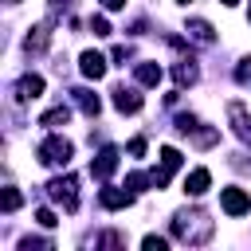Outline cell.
Instances as JSON below:
<instances>
[{
  "label": "cell",
  "mask_w": 251,
  "mask_h": 251,
  "mask_svg": "<svg viewBox=\"0 0 251 251\" xmlns=\"http://www.w3.org/2000/svg\"><path fill=\"white\" fill-rule=\"evenodd\" d=\"M75 188H78L75 176H55V180L47 184V196H51L55 204H63L67 212H75V208H78V192H75Z\"/></svg>",
  "instance_id": "1"
},
{
  "label": "cell",
  "mask_w": 251,
  "mask_h": 251,
  "mask_svg": "<svg viewBox=\"0 0 251 251\" xmlns=\"http://www.w3.org/2000/svg\"><path fill=\"white\" fill-rule=\"evenodd\" d=\"M71 153H75V149H71V141H67V137H59V133H55V137H47V141L39 145V161H43V165H51V169H55V165H67V161H71Z\"/></svg>",
  "instance_id": "2"
},
{
  "label": "cell",
  "mask_w": 251,
  "mask_h": 251,
  "mask_svg": "<svg viewBox=\"0 0 251 251\" xmlns=\"http://www.w3.org/2000/svg\"><path fill=\"white\" fill-rule=\"evenodd\" d=\"M176 169H180V153H176L173 145H165V149H161V169H153V173H149L153 188H165V184H169V176H173Z\"/></svg>",
  "instance_id": "3"
},
{
  "label": "cell",
  "mask_w": 251,
  "mask_h": 251,
  "mask_svg": "<svg viewBox=\"0 0 251 251\" xmlns=\"http://www.w3.org/2000/svg\"><path fill=\"white\" fill-rule=\"evenodd\" d=\"M220 208H224L227 216H243V212H251V196H247L243 188H224V192H220Z\"/></svg>",
  "instance_id": "4"
},
{
  "label": "cell",
  "mask_w": 251,
  "mask_h": 251,
  "mask_svg": "<svg viewBox=\"0 0 251 251\" xmlns=\"http://www.w3.org/2000/svg\"><path fill=\"white\" fill-rule=\"evenodd\" d=\"M114 169H118V149H114V145H106V149H102V153L90 161V173H94L98 180H106Z\"/></svg>",
  "instance_id": "5"
},
{
  "label": "cell",
  "mask_w": 251,
  "mask_h": 251,
  "mask_svg": "<svg viewBox=\"0 0 251 251\" xmlns=\"http://www.w3.org/2000/svg\"><path fill=\"white\" fill-rule=\"evenodd\" d=\"M98 200H102V208L118 212V208H129V204H133V188H102Z\"/></svg>",
  "instance_id": "6"
},
{
  "label": "cell",
  "mask_w": 251,
  "mask_h": 251,
  "mask_svg": "<svg viewBox=\"0 0 251 251\" xmlns=\"http://www.w3.org/2000/svg\"><path fill=\"white\" fill-rule=\"evenodd\" d=\"M78 71H82L86 78H102V75H106V59H102L98 51H82V55H78Z\"/></svg>",
  "instance_id": "7"
},
{
  "label": "cell",
  "mask_w": 251,
  "mask_h": 251,
  "mask_svg": "<svg viewBox=\"0 0 251 251\" xmlns=\"http://www.w3.org/2000/svg\"><path fill=\"white\" fill-rule=\"evenodd\" d=\"M208 184H212V173H208V169H192V173L184 176V192H188V196H204Z\"/></svg>",
  "instance_id": "8"
},
{
  "label": "cell",
  "mask_w": 251,
  "mask_h": 251,
  "mask_svg": "<svg viewBox=\"0 0 251 251\" xmlns=\"http://www.w3.org/2000/svg\"><path fill=\"white\" fill-rule=\"evenodd\" d=\"M39 94H43V78H39V75H24V78L16 82V98H20V102L39 98Z\"/></svg>",
  "instance_id": "9"
},
{
  "label": "cell",
  "mask_w": 251,
  "mask_h": 251,
  "mask_svg": "<svg viewBox=\"0 0 251 251\" xmlns=\"http://www.w3.org/2000/svg\"><path fill=\"white\" fill-rule=\"evenodd\" d=\"M114 106H118L122 114H137V110H141V94H137V90L118 86V90H114Z\"/></svg>",
  "instance_id": "10"
},
{
  "label": "cell",
  "mask_w": 251,
  "mask_h": 251,
  "mask_svg": "<svg viewBox=\"0 0 251 251\" xmlns=\"http://www.w3.org/2000/svg\"><path fill=\"white\" fill-rule=\"evenodd\" d=\"M227 114H231V122H235V133H239L243 141H251V118L243 114V106H239V102H231V106H227Z\"/></svg>",
  "instance_id": "11"
},
{
  "label": "cell",
  "mask_w": 251,
  "mask_h": 251,
  "mask_svg": "<svg viewBox=\"0 0 251 251\" xmlns=\"http://www.w3.org/2000/svg\"><path fill=\"white\" fill-rule=\"evenodd\" d=\"M133 75H137L141 86H157V82H161V67H157V63H137Z\"/></svg>",
  "instance_id": "12"
},
{
  "label": "cell",
  "mask_w": 251,
  "mask_h": 251,
  "mask_svg": "<svg viewBox=\"0 0 251 251\" xmlns=\"http://www.w3.org/2000/svg\"><path fill=\"white\" fill-rule=\"evenodd\" d=\"M67 118H71V110H67V106H55V110H47V114L39 118V126H47V129H59V126H67Z\"/></svg>",
  "instance_id": "13"
},
{
  "label": "cell",
  "mask_w": 251,
  "mask_h": 251,
  "mask_svg": "<svg viewBox=\"0 0 251 251\" xmlns=\"http://www.w3.org/2000/svg\"><path fill=\"white\" fill-rule=\"evenodd\" d=\"M75 98H78V106L90 114V118H98V110H102V102H98V94H90V90H75Z\"/></svg>",
  "instance_id": "14"
},
{
  "label": "cell",
  "mask_w": 251,
  "mask_h": 251,
  "mask_svg": "<svg viewBox=\"0 0 251 251\" xmlns=\"http://www.w3.org/2000/svg\"><path fill=\"white\" fill-rule=\"evenodd\" d=\"M173 78H176L180 86H192V82H196V67H192L188 59H184V63H176V71H173Z\"/></svg>",
  "instance_id": "15"
},
{
  "label": "cell",
  "mask_w": 251,
  "mask_h": 251,
  "mask_svg": "<svg viewBox=\"0 0 251 251\" xmlns=\"http://www.w3.org/2000/svg\"><path fill=\"white\" fill-rule=\"evenodd\" d=\"M188 31H192V39H200V43H216V35H212V27H208L204 20H192Z\"/></svg>",
  "instance_id": "16"
},
{
  "label": "cell",
  "mask_w": 251,
  "mask_h": 251,
  "mask_svg": "<svg viewBox=\"0 0 251 251\" xmlns=\"http://www.w3.org/2000/svg\"><path fill=\"white\" fill-rule=\"evenodd\" d=\"M24 47H27V51H43V47H47V27H35V31L24 39Z\"/></svg>",
  "instance_id": "17"
},
{
  "label": "cell",
  "mask_w": 251,
  "mask_h": 251,
  "mask_svg": "<svg viewBox=\"0 0 251 251\" xmlns=\"http://www.w3.org/2000/svg\"><path fill=\"white\" fill-rule=\"evenodd\" d=\"M0 204H4V212H16V208H20V192H16V188H4Z\"/></svg>",
  "instance_id": "18"
},
{
  "label": "cell",
  "mask_w": 251,
  "mask_h": 251,
  "mask_svg": "<svg viewBox=\"0 0 251 251\" xmlns=\"http://www.w3.org/2000/svg\"><path fill=\"white\" fill-rule=\"evenodd\" d=\"M145 184H153V180H149V176H141V173H129V176H126V188H133V192H141Z\"/></svg>",
  "instance_id": "19"
},
{
  "label": "cell",
  "mask_w": 251,
  "mask_h": 251,
  "mask_svg": "<svg viewBox=\"0 0 251 251\" xmlns=\"http://www.w3.org/2000/svg\"><path fill=\"white\" fill-rule=\"evenodd\" d=\"M176 129H180V133H196V118H192V114H180V118H176Z\"/></svg>",
  "instance_id": "20"
},
{
  "label": "cell",
  "mask_w": 251,
  "mask_h": 251,
  "mask_svg": "<svg viewBox=\"0 0 251 251\" xmlns=\"http://www.w3.org/2000/svg\"><path fill=\"white\" fill-rule=\"evenodd\" d=\"M141 247H145V251H165L169 243H165L161 235H145V239H141Z\"/></svg>",
  "instance_id": "21"
},
{
  "label": "cell",
  "mask_w": 251,
  "mask_h": 251,
  "mask_svg": "<svg viewBox=\"0 0 251 251\" xmlns=\"http://www.w3.org/2000/svg\"><path fill=\"white\" fill-rule=\"evenodd\" d=\"M90 31H94V35H110V24H106V16H94V20H90Z\"/></svg>",
  "instance_id": "22"
},
{
  "label": "cell",
  "mask_w": 251,
  "mask_h": 251,
  "mask_svg": "<svg viewBox=\"0 0 251 251\" xmlns=\"http://www.w3.org/2000/svg\"><path fill=\"white\" fill-rule=\"evenodd\" d=\"M35 220H39V224H43V227H55V224H59V220H55V212H51V208H39V212H35Z\"/></svg>",
  "instance_id": "23"
},
{
  "label": "cell",
  "mask_w": 251,
  "mask_h": 251,
  "mask_svg": "<svg viewBox=\"0 0 251 251\" xmlns=\"http://www.w3.org/2000/svg\"><path fill=\"white\" fill-rule=\"evenodd\" d=\"M129 153L141 157V153H145V137H133V141H129Z\"/></svg>",
  "instance_id": "24"
},
{
  "label": "cell",
  "mask_w": 251,
  "mask_h": 251,
  "mask_svg": "<svg viewBox=\"0 0 251 251\" xmlns=\"http://www.w3.org/2000/svg\"><path fill=\"white\" fill-rule=\"evenodd\" d=\"M102 4H106L110 12H118V8H126V0H102Z\"/></svg>",
  "instance_id": "25"
},
{
  "label": "cell",
  "mask_w": 251,
  "mask_h": 251,
  "mask_svg": "<svg viewBox=\"0 0 251 251\" xmlns=\"http://www.w3.org/2000/svg\"><path fill=\"white\" fill-rule=\"evenodd\" d=\"M220 4H227V8H235V4H239V0H220Z\"/></svg>",
  "instance_id": "26"
},
{
  "label": "cell",
  "mask_w": 251,
  "mask_h": 251,
  "mask_svg": "<svg viewBox=\"0 0 251 251\" xmlns=\"http://www.w3.org/2000/svg\"><path fill=\"white\" fill-rule=\"evenodd\" d=\"M176 4H188V0H176Z\"/></svg>",
  "instance_id": "27"
},
{
  "label": "cell",
  "mask_w": 251,
  "mask_h": 251,
  "mask_svg": "<svg viewBox=\"0 0 251 251\" xmlns=\"http://www.w3.org/2000/svg\"><path fill=\"white\" fill-rule=\"evenodd\" d=\"M12 4H20V0H12Z\"/></svg>",
  "instance_id": "28"
}]
</instances>
